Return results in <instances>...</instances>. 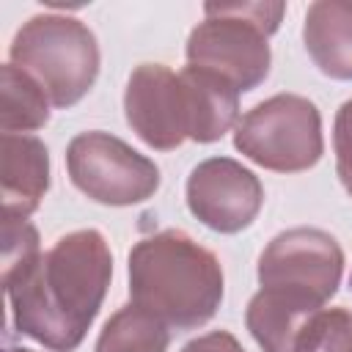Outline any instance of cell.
I'll use <instances>...</instances> for the list:
<instances>
[{
	"instance_id": "6da1fadb",
	"label": "cell",
	"mask_w": 352,
	"mask_h": 352,
	"mask_svg": "<svg viewBox=\"0 0 352 352\" xmlns=\"http://www.w3.org/2000/svg\"><path fill=\"white\" fill-rule=\"evenodd\" d=\"M113 278V253L96 228L60 236L30 267L3 278L16 333L52 352H74Z\"/></svg>"
},
{
	"instance_id": "7a4b0ae2",
	"label": "cell",
	"mask_w": 352,
	"mask_h": 352,
	"mask_svg": "<svg viewBox=\"0 0 352 352\" xmlns=\"http://www.w3.org/2000/svg\"><path fill=\"white\" fill-rule=\"evenodd\" d=\"M129 297L170 330L206 324L223 302V267L179 228L143 236L129 250Z\"/></svg>"
},
{
	"instance_id": "3957f363",
	"label": "cell",
	"mask_w": 352,
	"mask_h": 352,
	"mask_svg": "<svg viewBox=\"0 0 352 352\" xmlns=\"http://www.w3.org/2000/svg\"><path fill=\"white\" fill-rule=\"evenodd\" d=\"M283 3H206V19L187 38V66L212 72L239 94L258 88L272 66L270 36L278 30Z\"/></svg>"
},
{
	"instance_id": "277c9868",
	"label": "cell",
	"mask_w": 352,
	"mask_h": 352,
	"mask_svg": "<svg viewBox=\"0 0 352 352\" xmlns=\"http://www.w3.org/2000/svg\"><path fill=\"white\" fill-rule=\"evenodd\" d=\"M258 297L286 314L314 316L338 292L344 250L333 234L297 226L275 234L258 256Z\"/></svg>"
},
{
	"instance_id": "5b68a950",
	"label": "cell",
	"mask_w": 352,
	"mask_h": 352,
	"mask_svg": "<svg viewBox=\"0 0 352 352\" xmlns=\"http://www.w3.org/2000/svg\"><path fill=\"white\" fill-rule=\"evenodd\" d=\"M8 58L50 96L52 107L77 104L99 77V44L94 30L63 14H36L14 36Z\"/></svg>"
},
{
	"instance_id": "8992f818",
	"label": "cell",
	"mask_w": 352,
	"mask_h": 352,
	"mask_svg": "<svg viewBox=\"0 0 352 352\" xmlns=\"http://www.w3.org/2000/svg\"><path fill=\"white\" fill-rule=\"evenodd\" d=\"M234 148L275 173H300L324 154L319 107L300 94H275L234 126Z\"/></svg>"
},
{
	"instance_id": "52a82bcc",
	"label": "cell",
	"mask_w": 352,
	"mask_h": 352,
	"mask_svg": "<svg viewBox=\"0 0 352 352\" xmlns=\"http://www.w3.org/2000/svg\"><path fill=\"white\" fill-rule=\"evenodd\" d=\"M66 170L82 195L104 206L143 204L160 190V168L154 160L102 129L72 138Z\"/></svg>"
},
{
	"instance_id": "ba28073f",
	"label": "cell",
	"mask_w": 352,
	"mask_h": 352,
	"mask_svg": "<svg viewBox=\"0 0 352 352\" xmlns=\"http://www.w3.org/2000/svg\"><path fill=\"white\" fill-rule=\"evenodd\" d=\"M187 209L217 234H239L258 217L264 187L258 176L231 157H209L187 176Z\"/></svg>"
},
{
	"instance_id": "9c48e42d",
	"label": "cell",
	"mask_w": 352,
	"mask_h": 352,
	"mask_svg": "<svg viewBox=\"0 0 352 352\" xmlns=\"http://www.w3.org/2000/svg\"><path fill=\"white\" fill-rule=\"evenodd\" d=\"M124 116L148 148L173 151L190 140V113L182 77L162 63H140L129 74Z\"/></svg>"
},
{
	"instance_id": "30bf717a",
	"label": "cell",
	"mask_w": 352,
	"mask_h": 352,
	"mask_svg": "<svg viewBox=\"0 0 352 352\" xmlns=\"http://www.w3.org/2000/svg\"><path fill=\"white\" fill-rule=\"evenodd\" d=\"M50 190V151L36 135H3V214L30 217Z\"/></svg>"
},
{
	"instance_id": "8fae6325",
	"label": "cell",
	"mask_w": 352,
	"mask_h": 352,
	"mask_svg": "<svg viewBox=\"0 0 352 352\" xmlns=\"http://www.w3.org/2000/svg\"><path fill=\"white\" fill-rule=\"evenodd\" d=\"M302 41L330 80H352V0H316L305 11Z\"/></svg>"
},
{
	"instance_id": "7c38bea8",
	"label": "cell",
	"mask_w": 352,
	"mask_h": 352,
	"mask_svg": "<svg viewBox=\"0 0 352 352\" xmlns=\"http://www.w3.org/2000/svg\"><path fill=\"white\" fill-rule=\"evenodd\" d=\"M184 94H187V113H190V140L195 143H214L231 126H236L239 116V91L226 82L223 77L184 66L179 72Z\"/></svg>"
},
{
	"instance_id": "4fadbf2b",
	"label": "cell",
	"mask_w": 352,
	"mask_h": 352,
	"mask_svg": "<svg viewBox=\"0 0 352 352\" xmlns=\"http://www.w3.org/2000/svg\"><path fill=\"white\" fill-rule=\"evenodd\" d=\"M0 94H3V107H0L3 135H28L47 126L52 102L28 72H22L14 63H6L0 69Z\"/></svg>"
},
{
	"instance_id": "5bb4252c",
	"label": "cell",
	"mask_w": 352,
	"mask_h": 352,
	"mask_svg": "<svg viewBox=\"0 0 352 352\" xmlns=\"http://www.w3.org/2000/svg\"><path fill=\"white\" fill-rule=\"evenodd\" d=\"M170 327L146 308L126 302L99 330L94 352H168Z\"/></svg>"
},
{
	"instance_id": "9a60e30c",
	"label": "cell",
	"mask_w": 352,
	"mask_h": 352,
	"mask_svg": "<svg viewBox=\"0 0 352 352\" xmlns=\"http://www.w3.org/2000/svg\"><path fill=\"white\" fill-rule=\"evenodd\" d=\"M294 352H352V311L322 308L302 327Z\"/></svg>"
},
{
	"instance_id": "2e32d148",
	"label": "cell",
	"mask_w": 352,
	"mask_h": 352,
	"mask_svg": "<svg viewBox=\"0 0 352 352\" xmlns=\"http://www.w3.org/2000/svg\"><path fill=\"white\" fill-rule=\"evenodd\" d=\"M41 256L38 231L28 217L3 214V278L16 275Z\"/></svg>"
},
{
	"instance_id": "e0dca14e",
	"label": "cell",
	"mask_w": 352,
	"mask_h": 352,
	"mask_svg": "<svg viewBox=\"0 0 352 352\" xmlns=\"http://www.w3.org/2000/svg\"><path fill=\"white\" fill-rule=\"evenodd\" d=\"M333 148H336V173L352 198V99H346L336 113Z\"/></svg>"
},
{
	"instance_id": "ac0fdd59",
	"label": "cell",
	"mask_w": 352,
	"mask_h": 352,
	"mask_svg": "<svg viewBox=\"0 0 352 352\" xmlns=\"http://www.w3.org/2000/svg\"><path fill=\"white\" fill-rule=\"evenodd\" d=\"M182 352H245L242 344L228 333V330H212L204 333L182 346Z\"/></svg>"
},
{
	"instance_id": "d6986e66",
	"label": "cell",
	"mask_w": 352,
	"mask_h": 352,
	"mask_svg": "<svg viewBox=\"0 0 352 352\" xmlns=\"http://www.w3.org/2000/svg\"><path fill=\"white\" fill-rule=\"evenodd\" d=\"M6 352H33V349H25V346H8Z\"/></svg>"
},
{
	"instance_id": "ffe728a7",
	"label": "cell",
	"mask_w": 352,
	"mask_h": 352,
	"mask_svg": "<svg viewBox=\"0 0 352 352\" xmlns=\"http://www.w3.org/2000/svg\"><path fill=\"white\" fill-rule=\"evenodd\" d=\"M349 289H352V275H349Z\"/></svg>"
}]
</instances>
